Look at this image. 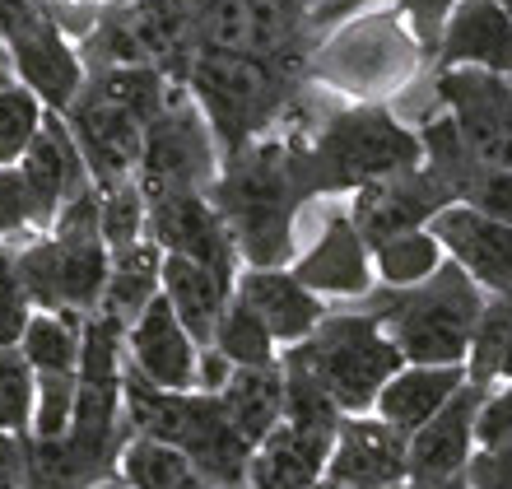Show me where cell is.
Returning a JSON list of instances; mask_svg holds the SVG:
<instances>
[{"mask_svg":"<svg viewBox=\"0 0 512 489\" xmlns=\"http://www.w3.org/2000/svg\"><path fill=\"white\" fill-rule=\"evenodd\" d=\"M219 401L229 410L233 429L261 448L284 420V368L266 364V368H233L224 387H219Z\"/></svg>","mask_w":512,"mask_h":489,"instance_id":"obj_26","label":"cell"},{"mask_svg":"<svg viewBox=\"0 0 512 489\" xmlns=\"http://www.w3.org/2000/svg\"><path fill=\"white\" fill-rule=\"evenodd\" d=\"M66 126L75 145L84 154V168L94 177L98 191H112L122 182H135L140 168V150H145V117H135L131 108H122L117 98H108L103 89L84 80L80 98L70 103Z\"/></svg>","mask_w":512,"mask_h":489,"instance_id":"obj_12","label":"cell"},{"mask_svg":"<svg viewBox=\"0 0 512 489\" xmlns=\"http://www.w3.org/2000/svg\"><path fill=\"white\" fill-rule=\"evenodd\" d=\"M499 5H503V10H508V19H512V0H499Z\"/></svg>","mask_w":512,"mask_h":489,"instance_id":"obj_48","label":"cell"},{"mask_svg":"<svg viewBox=\"0 0 512 489\" xmlns=\"http://www.w3.org/2000/svg\"><path fill=\"white\" fill-rule=\"evenodd\" d=\"M145 205H149V238L168 257L201 261L210 271L238 280L243 257H238V243H233L229 224L210 201V191H182V196H159V201Z\"/></svg>","mask_w":512,"mask_h":489,"instance_id":"obj_15","label":"cell"},{"mask_svg":"<svg viewBox=\"0 0 512 489\" xmlns=\"http://www.w3.org/2000/svg\"><path fill=\"white\" fill-rule=\"evenodd\" d=\"M391 489H471V485H466V476H461V480H447V485H429V480H410V476H405L401 485H391Z\"/></svg>","mask_w":512,"mask_h":489,"instance_id":"obj_43","label":"cell"},{"mask_svg":"<svg viewBox=\"0 0 512 489\" xmlns=\"http://www.w3.org/2000/svg\"><path fill=\"white\" fill-rule=\"evenodd\" d=\"M98 229H103V243L108 252H122V247L140 243L149 233V205L140 196L135 182H122V187L103 191V205H98Z\"/></svg>","mask_w":512,"mask_h":489,"instance_id":"obj_35","label":"cell"},{"mask_svg":"<svg viewBox=\"0 0 512 489\" xmlns=\"http://www.w3.org/2000/svg\"><path fill=\"white\" fill-rule=\"evenodd\" d=\"M84 70L159 66L168 80H187L196 56V0H131L112 5L89 24L80 42Z\"/></svg>","mask_w":512,"mask_h":489,"instance_id":"obj_8","label":"cell"},{"mask_svg":"<svg viewBox=\"0 0 512 489\" xmlns=\"http://www.w3.org/2000/svg\"><path fill=\"white\" fill-rule=\"evenodd\" d=\"M233 285H238V280L210 271V266H201V261L168 257V252H163V289L159 294L173 303L177 322L187 326L191 340H196L201 350H210V336H215L219 317H224V308H229Z\"/></svg>","mask_w":512,"mask_h":489,"instance_id":"obj_25","label":"cell"},{"mask_svg":"<svg viewBox=\"0 0 512 489\" xmlns=\"http://www.w3.org/2000/svg\"><path fill=\"white\" fill-rule=\"evenodd\" d=\"M461 387H466V364H405L378 392L373 415L410 438L419 424H429Z\"/></svg>","mask_w":512,"mask_h":489,"instance_id":"obj_24","label":"cell"},{"mask_svg":"<svg viewBox=\"0 0 512 489\" xmlns=\"http://www.w3.org/2000/svg\"><path fill=\"white\" fill-rule=\"evenodd\" d=\"M368 5H391V10H401L405 19H410V33H415L419 52L429 61L433 47H438V33H443V24H447V14L457 10L461 0H312V10H308L312 38H322L331 24L350 19L354 10H368Z\"/></svg>","mask_w":512,"mask_h":489,"instance_id":"obj_31","label":"cell"},{"mask_svg":"<svg viewBox=\"0 0 512 489\" xmlns=\"http://www.w3.org/2000/svg\"><path fill=\"white\" fill-rule=\"evenodd\" d=\"M219 145L215 131L187 94V84L168 98V108L145 126V150L135 168V187L145 201L182 196V191H210L219 177Z\"/></svg>","mask_w":512,"mask_h":489,"instance_id":"obj_9","label":"cell"},{"mask_svg":"<svg viewBox=\"0 0 512 489\" xmlns=\"http://www.w3.org/2000/svg\"><path fill=\"white\" fill-rule=\"evenodd\" d=\"M0 429L5 434L33 429V368L19 345H0Z\"/></svg>","mask_w":512,"mask_h":489,"instance_id":"obj_36","label":"cell"},{"mask_svg":"<svg viewBox=\"0 0 512 489\" xmlns=\"http://www.w3.org/2000/svg\"><path fill=\"white\" fill-rule=\"evenodd\" d=\"M126 424L135 438H154V443H168L182 457H191L219 485L247 489V466H252L256 448L233 429L219 392H201V387L163 392L126 364Z\"/></svg>","mask_w":512,"mask_h":489,"instance_id":"obj_6","label":"cell"},{"mask_svg":"<svg viewBox=\"0 0 512 489\" xmlns=\"http://www.w3.org/2000/svg\"><path fill=\"white\" fill-rule=\"evenodd\" d=\"M0 42H5V52H10L14 80L24 84V89H33L47 112L66 117L70 103L80 98L84 80H89L75 38H70L47 10H38V14H28L24 24H14Z\"/></svg>","mask_w":512,"mask_h":489,"instance_id":"obj_11","label":"cell"},{"mask_svg":"<svg viewBox=\"0 0 512 489\" xmlns=\"http://www.w3.org/2000/svg\"><path fill=\"white\" fill-rule=\"evenodd\" d=\"M331 443H336L331 429H308V424L280 420V429L252 452L247 489H312L326 476Z\"/></svg>","mask_w":512,"mask_h":489,"instance_id":"obj_23","label":"cell"},{"mask_svg":"<svg viewBox=\"0 0 512 489\" xmlns=\"http://www.w3.org/2000/svg\"><path fill=\"white\" fill-rule=\"evenodd\" d=\"M42 117H47V108L38 103L33 89H24L19 80L0 84V168H14L24 159V150L42 131Z\"/></svg>","mask_w":512,"mask_h":489,"instance_id":"obj_34","label":"cell"},{"mask_svg":"<svg viewBox=\"0 0 512 489\" xmlns=\"http://www.w3.org/2000/svg\"><path fill=\"white\" fill-rule=\"evenodd\" d=\"M98 205H103V191L89 187L56 215L47 233L19 238V275H24L33 313H98L112 261L98 229Z\"/></svg>","mask_w":512,"mask_h":489,"instance_id":"obj_5","label":"cell"},{"mask_svg":"<svg viewBox=\"0 0 512 489\" xmlns=\"http://www.w3.org/2000/svg\"><path fill=\"white\" fill-rule=\"evenodd\" d=\"M126 364L163 392H196L201 382V345L177 322L173 303L154 294L145 313L126 326Z\"/></svg>","mask_w":512,"mask_h":489,"instance_id":"obj_16","label":"cell"},{"mask_svg":"<svg viewBox=\"0 0 512 489\" xmlns=\"http://www.w3.org/2000/svg\"><path fill=\"white\" fill-rule=\"evenodd\" d=\"M38 10H47V0H0V38H5L14 24H24L28 14H38Z\"/></svg>","mask_w":512,"mask_h":489,"instance_id":"obj_42","label":"cell"},{"mask_svg":"<svg viewBox=\"0 0 512 489\" xmlns=\"http://www.w3.org/2000/svg\"><path fill=\"white\" fill-rule=\"evenodd\" d=\"M108 285H103V303L98 313H108L112 322L131 326L135 317L145 313V303L163 289V247L154 238H140V243L122 247V252H108Z\"/></svg>","mask_w":512,"mask_h":489,"instance_id":"obj_27","label":"cell"},{"mask_svg":"<svg viewBox=\"0 0 512 489\" xmlns=\"http://www.w3.org/2000/svg\"><path fill=\"white\" fill-rule=\"evenodd\" d=\"M452 201V187H447L443 177L433 173L429 163H419V168H405L396 177H382V182H368L350 196V219L359 238L368 243V252L396 233H410V229H429L433 219L443 215Z\"/></svg>","mask_w":512,"mask_h":489,"instance_id":"obj_13","label":"cell"},{"mask_svg":"<svg viewBox=\"0 0 512 489\" xmlns=\"http://www.w3.org/2000/svg\"><path fill=\"white\" fill-rule=\"evenodd\" d=\"M447 261H457L485 294H512V224L489 219L471 205H447L429 224Z\"/></svg>","mask_w":512,"mask_h":489,"instance_id":"obj_20","label":"cell"},{"mask_svg":"<svg viewBox=\"0 0 512 489\" xmlns=\"http://www.w3.org/2000/svg\"><path fill=\"white\" fill-rule=\"evenodd\" d=\"M210 350L224 359L229 368H266V364H280V345L275 336L266 331V322L247 308L238 294L229 299L224 317H219L215 336H210Z\"/></svg>","mask_w":512,"mask_h":489,"instance_id":"obj_32","label":"cell"},{"mask_svg":"<svg viewBox=\"0 0 512 489\" xmlns=\"http://www.w3.org/2000/svg\"><path fill=\"white\" fill-rule=\"evenodd\" d=\"M33 303L19 275V238H0V345H19Z\"/></svg>","mask_w":512,"mask_h":489,"instance_id":"obj_37","label":"cell"},{"mask_svg":"<svg viewBox=\"0 0 512 489\" xmlns=\"http://www.w3.org/2000/svg\"><path fill=\"white\" fill-rule=\"evenodd\" d=\"M233 294L266 322V331L275 336L280 350L308 340L312 331L322 326V317L331 313L326 299H317L308 285H298V275L289 271V266H243Z\"/></svg>","mask_w":512,"mask_h":489,"instance_id":"obj_22","label":"cell"},{"mask_svg":"<svg viewBox=\"0 0 512 489\" xmlns=\"http://www.w3.org/2000/svg\"><path fill=\"white\" fill-rule=\"evenodd\" d=\"M475 443H480V448H499V443H512V378L485 392L480 424H475Z\"/></svg>","mask_w":512,"mask_h":489,"instance_id":"obj_38","label":"cell"},{"mask_svg":"<svg viewBox=\"0 0 512 489\" xmlns=\"http://www.w3.org/2000/svg\"><path fill=\"white\" fill-rule=\"evenodd\" d=\"M117 476L131 489H229V485H219V480H210L201 466L191 462V457H182L177 448L154 443V438H135V434L122 448Z\"/></svg>","mask_w":512,"mask_h":489,"instance_id":"obj_28","label":"cell"},{"mask_svg":"<svg viewBox=\"0 0 512 489\" xmlns=\"http://www.w3.org/2000/svg\"><path fill=\"white\" fill-rule=\"evenodd\" d=\"M210 201L229 224L243 266H289L294 219L312 201L294 159V131H270L219 163Z\"/></svg>","mask_w":512,"mask_h":489,"instance_id":"obj_2","label":"cell"},{"mask_svg":"<svg viewBox=\"0 0 512 489\" xmlns=\"http://www.w3.org/2000/svg\"><path fill=\"white\" fill-rule=\"evenodd\" d=\"M14 70H10V52H5V42H0V84H10Z\"/></svg>","mask_w":512,"mask_h":489,"instance_id":"obj_44","label":"cell"},{"mask_svg":"<svg viewBox=\"0 0 512 489\" xmlns=\"http://www.w3.org/2000/svg\"><path fill=\"white\" fill-rule=\"evenodd\" d=\"M294 159L308 196H354L368 182L424 163L419 131L382 103H345L312 131H294Z\"/></svg>","mask_w":512,"mask_h":489,"instance_id":"obj_3","label":"cell"},{"mask_svg":"<svg viewBox=\"0 0 512 489\" xmlns=\"http://www.w3.org/2000/svg\"><path fill=\"white\" fill-rule=\"evenodd\" d=\"M28 224V196L19 182V168H0V238H24Z\"/></svg>","mask_w":512,"mask_h":489,"instance_id":"obj_40","label":"cell"},{"mask_svg":"<svg viewBox=\"0 0 512 489\" xmlns=\"http://www.w3.org/2000/svg\"><path fill=\"white\" fill-rule=\"evenodd\" d=\"M494 70L512 80V19L499 0H461L457 10L447 14L438 47L429 56V70Z\"/></svg>","mask_w":512,"mask_h":489,"instance_id":"obj_21","label":"cell"},{"mask_svg":"<svg viewBox=\"0 0 512 489\" xmlns=\"http://www.w3.org/2000/svg\"><path fill=\"white\" fill-rule=\"evenodd\" d=\"M466 485L471 489H512V443L475 448L471 466H466Z\"/></svg>","mask_w":512,"mask_h":489,"instance_id":"obj_39","label":"cell"},{"mask_svg":"<svg viewBox=\"0 0 512 489\" xmlns=\"http://www.w3.org/2000/svg\"><path fill=\"white\" fill-rule=\"evenodd\" d=\"M405 443L410 438L401 429H391L387 420H378L373 410L368 415H345L331 443V462L326 476L340 480L350 489H391L410 476L405 462Z\"/></svg>","mask_w":512,"mask_h":489,"instance_id":"obj_19","label":"cell"},{"mask_svg":"<svg viewBox=\"0 0 512 489\" xmlns=\"http://www.w3.org/2000/svg\"><path fill=\"white\" fill-rule=\"evenodd\" d=\"M480 406H485V387L466 382L452 401H447L429 424H419L410 443H405V462H410V480H429V485H447L461 480L475 457V424H480Z\"/></svg>","mask_w":512,"mask_h":489,"instance_id":"obj_18","label":"cell"},{"mask_svg":"<svg viewBox=\"0 0 512 489\" xmlns=\"http://www.w3.org/2000/svg\"><path fill=\"white\" fill-rule=\"evenodd\" d=\"M94 489H131V485H126L122 476H112V480H103V485H94Z\"/></svg>","mask_w":512,"mask_h":489,"instance_id":"obj_46","label":"cell"},{"mask_svg":"<svg viewBox=\"0 0 512 489\" xmlns=\"http://www.w3.org/2000/svg\"><path fill=\"white\" fill-rule=\"evenodd\" d=\"M14 168H19V182H24L33 233H47L56 224V215L75 196H84V191L94 187V177L84 168V154L75 145V136H70L66 117H56V112L42 117V131L33 136V145H28L24 159L14 163Z\"/></svg>","mask_w":512,"mask_h":489,"instance_id":"obj_14","label":"cell"},{"mask_svg":"<svg viewBox=\"0 0 512 489\" xmlns=\"http://www.w3.org/2000/svg\"><path fill=\"white\" fill-rule=\"evenodd\" d=\"M364 308L378 317L405 364H466L485 289L457 261H443L429 280L410 289L378 285L373 294H364Z\"/></svg>","mask_w":512,"mask_h":489,"instance_id":"obj_4","label":"cell"},{"mask_svg":"<svg viewBox=\"0 0 512 489\" xmlns=\"http://www.w3.org/2000/svg\"><path fill=\"white\" fill-rule=\"evenodd\" d=\"M512 378V294H485L480 322L466 354V382L475 387H499Z\"/></svg>","mask_w":512,"mask_h":489,"instance_id":"obj_29","label":"cell"},{"mask_svg":"<svg viewBox=\"0 0 512 489\" xmlns=\"http://www.w3.org/2000/svg\"><path fill=\"white\" fill-rule=\"evenodd\" d=\"M289 271L298 275V285H308L317 299H364L378 289V275H373V252L359 238L354 219L345 205H336L326 215L317 243L303 252V257L289 261Z\"/></svg>","mask_w":512,"mask_h":489,"instance_id":"obj_17","label":"cell"},{"mask_svg":"<svg viewBox=\"0 0 512 489\" xmlns=\"http://www.w3.org/2000/svg\"><path fill=\"white\" fill-rule=\"evenodd\" d=\"M443 261H447V252H443V243L433 238V229L396 233V238L373 247V275H378V285H387V289L419 285V280H429Z\"/></svg>","mask_w":512,"mask_h":489,"instance_id":"obj_33","label":"cell"},{"mask_svg":"<svg viewBox=\"0 0 512 489\" xmlns=\"http://www.w3.org/2000/svg\"><path fill=\"white\" fill-rule=\"evenodd\" d=\"M433 94L475 159L512 168V80L494 70H438Z\"/></svg>","mask_w":512,"mask_h":489,"instance_id":"obj_10","label":"cell"},{"mask_svg":"<svg viewBox=\"0 0 512 489\" xmlns=\"http://www.w3.org/2000/svg\"><path fill=\"white\" fill-rule=\"evenodd\" d=\"M312 489H350V485H340V480H331V476H322V480H317V485H312Z\"/></svg>","mask_w":512,"mask_h":489,"instance_id":"obj_45","label":"cell"},{"mask_svg":"<svg viewBox=\"0 0 512 489\" xmlns=\"http://www.w3.org/2000/svg\"><path fill=\"white\" fill-rule=\"evenodd\" d=\"M84 322L80 313H33L19 336L28 368L33 373H80L84 354Z\"/></svg>","mask_w":512,"mask_h":489,"instance_id":"obj_30","label":"cell"},{"mask_svg":"<svg viewBox=\"0 0 512 489\" xmlns=\"http://www.w3.org/2000/svg\"><path fill=\"white\" fill-rule=\"evenodd\" d=\"M112 5H131V0H94V10H112Z\"/></svg>","mask_w":512,"mask_h":489,"instance_id":"obj_47","label":"cell"},{"mask_svg":"<svg viewBox=\"0 0 512 489\" xmlns=\"http://www.w3.org/2000/svg\"><path fill=\"white\" fill-rule=\"evenodd\" d=\"M0 489H28L24 434H5V429H0Z\"/></svg>","mask_w":512,"mask_h":489,"instance_id":"obj_41","label":"cell"},{"mask_svg":"<svg viewBox=\"0 0 512 489\" xmlns=\"http://www.w3.org/2000/svg\"><path fill=\"white\" fill-rule=\"evenodd\" d=\"M312 75V52H233L201 47L187 66V94L215 131L219 159L247 150L294 112Z\"/></svg>","mask_w":512,"mask_h":489,"instance_id":"obj_1","label":"cell"},{"mask_svg":"<svg viewBox=\"0 0 512 489\" xmlns=\"http://www.w3.org/2000/svg\"><path fill=\"white\" fill-rule=\"evenodd\" d=\"M284 354L308 368L317 387L340 406V415H368L378 406V392L405 368L401 350L391 345V336L368 308L326 313L308 340L289 345Z\"/></svg>","mask_w":512,"mask_h":489,"instance_id":"obj_7","label":"cell"}]
</instances>
